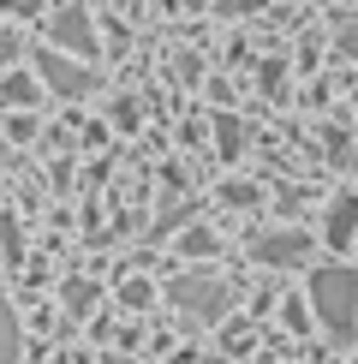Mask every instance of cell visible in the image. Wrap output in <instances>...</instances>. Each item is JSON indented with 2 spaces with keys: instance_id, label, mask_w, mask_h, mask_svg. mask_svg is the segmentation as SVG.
I'll return each mask as SVG.
<instances>
[{
  "instance_id": "10",
  "label": "cell",
  "mask_w": 358,
  "mask_h": 364,
  "mask_svg": "<svg viewBox=\"0 0 358 364\" xmlns=\"http://www.w3.org/2000/svg\"><path fill=\"white\" fill-rule=\"evenodd\" d=\"M179 245H185V257H209V251H215V239H209L203 227H191V233L179 239Z\"/></svg>"
},
{
  "instance_id": "9",
  "label": "cell",
  "mask_w": 358,
  "mask_h": 364,
  "mask_svg": "<svg viewBox=\"0 0 358 364\" xmlns=\"http://www.w3.org/2000/svg\"><path fill=\"white\" fill-rule=\"evenodd\" d=\"M0 102L30 108V102H36V78H30V72H6V78H0Z\"/></svg>"
},
{
  "instance_id": "7",
  "label": "cell",
  "mask_w": 358,
  "mask_h": 364,
  "mask_svg": "<svg viewBox=\"0 0 358 364\" xmlns=\"http://www.w3.org/2000/svg\"><path fill=\"white\" fill-rule=\"evenodd\" d=\"M24 353V335H18V316H12V305L0 299V364H18Z\"/></svg>"
},
{
  "instance_id": "14",
  "label": "cell",
  "mask_w": 358,
  "mask_h": 364,
  "mask_svg": "<svg viewBox=\"0 0 358 364\" xmlns=\"http://www.w3.org/2000/svg\"><path fill=\"white\" fill-rule=\"evenodd\" d=\"M66 299H72V311H84V305H90V287H84V281H72V287H66Z\"/></svg>"
},
{
  "instance_id": "4",
  "label": "cell",
  "mask_w": 358,
  "mask_h": 364,
  "mask_svg": "<svg viewBox=\"0 0 358 364\" xmlns=\"http://www.w3.org/2000/svg\"><path fill=\"white\" fill-rule=\"evenodd\" d=\"M48 42L54 48H72V54H96V24H90L84 6H66L48 18Z\"/></svg>"
},
{
  "instance_id": "15",
  "label": "cell",
  "mask_w": 358,
  "mask_h": 364,
  "mask_svg": "<svg viewBox=\"0 0 358 364\" xmlns=\"http://www.w3.org/2000/svg\"><path fill=\"white\" fill-rule=\"evenodd\" d=\"M6 60H18V42H12L6 30H0V66H6Z\"/></svg>"
},
{
  "instance_id": "5",
  "label": "cell",
  "mask_w": 358,
  "mask_h": 364,
  "mask_svg": "<svg viewBox=\"0 0 358 364\" xmlns=\"http://www.w3.org/2000/svg\"><path fill=\"white\" fill-rule=\"evenodd\" d=\"M251 257L268 263V269H293V263H305V257H310V239L298 233V227H287V233H263L257 245H251Z\"/></svg>"
},
{
  "instance_id": "2",
  "label": "cell",
  "mask_w": 358,
  "mask_h": 364,
  "mask_svg": "<svg viewBox=\"0 0 358 364\" xmlns=\"http://www.w3.org/2000/svg\"><path fill=\"white\" fill-rule=\"evenodd\" d=\"M168 299L191 316V323H221L233 293H227V281H215V275H179V281H168Z\"/></svg>"
},
{
  "instance_id": "3",
  "label": "cell",
  "mask_w": 358,
  "mask_h": 364,
  "mask_svg": "<svg viewBox=\"0 0 358 364\" xmlns=\"http://www.w3.org/2000/svg\"><path fill=\"white\" fill-rule=\"evenodd\" d=\"M42 84L54 90V96H66V102H78L96 90V72L78 66V60H66V54H42Z\"/></svg>"
},
{
  "instance_id": "12",
  "label": "cell",
  "mask_w": 358,
  "mask_h": 364,
  "mask_svg": "<svg viewBox=\"0 0 358 364\" xmlns=\"http://www.w3.org/2000/svg\"><path fill=\"white\" fill-rule=\"evenodd\" d=\"M0 6H6V12H18V18H36V12L48 6V0H0Z\"/></svg>"
},
{
  "instance_id": "13",
  "label": "cell",
  "mask_w": 358,
  "mask_h": 364,
  "mask_svg": "<svg viewBox=\"0 0 358 364\" xmlns=\"http://www.w3.org/2000/svg\"><path fill=\"white\" fill-rule=\"evenodd\" d=\"M119 299H126V305H149V287L143 281H126V287H119Z\"/></svg>"
},
{
  "instance_id": "6",
  "label": "cell",
  "mask_w": 358,
  "mask_h": 364,
  "mask_svg": "<svg viewBox=\"0 0 358 364\" xmlns=\"http://www.w3.org/2000/svg\"><path fill=\"white\" fill-rule=\"evenodd\" d=\"M322 233H328V245H352V233H358V197H335V209H328V221H322Z\"/></svg>"
},
{
  "instance_id": "11",
  "label": "cell",
  "mask_w": 358,
  "mask_h": 364,
  "mask_svg": "<svg viewBox=\"0 0 358 364\" xmlns=\"http://www.w3.org/2000/svg\"><path fill=\"white\" fill-rule=\"evenodd\" d=\"M335 48H340V54H352V60H358V18H352V24H340V30H335Z\"/></svg>"
},
{
  "instance_id": "8",
  "label": "cell",
  "mask_w": 358,
  "mask_h": 364,
  "mask_svg": "<svg viewBox=\"0 0 358 364\" xmlns=\"http://www.w3.org/2000/svg\"><path fill=\"white\" fill-rule=\"evenodd\" d=\"M215 144H221V161H233L239 149H245V126H239V114H215Z\"/></svg>"
},
{
  "instance_id": "1",
  "label": "cell",
  "mask_w": 358,
  "mask_h": 364,
  "mask_svg": "<svg viewBox=\"0 0 358 364\" xmlns=\"http://www.w3.org/2000/svg\"><path fill=\"white\" fill-rule=\"evenodd\" d=\"M310 311H317V323L335 335L340 346L358 341V275L340 263H328L310 275Z\"/></svg>"
}]
</instances>
